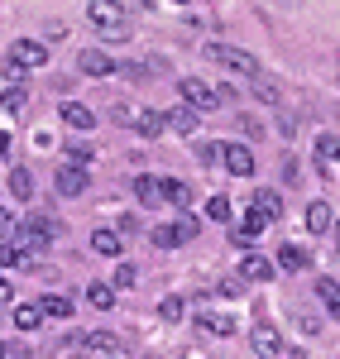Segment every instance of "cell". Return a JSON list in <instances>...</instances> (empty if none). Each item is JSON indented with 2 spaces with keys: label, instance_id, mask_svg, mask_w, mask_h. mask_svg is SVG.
Wrapping results in <instances>:
<instances>
[{
  "label": "cell",
  "instance_id": "1",
  "mask_svg": "<svg viewBox=\"0 0 340 359\" xmlns=\"http://www.w3.org/2000/svg\"><path fill=\"white\" fill-rule=\"evenodd\" d=\"M177 91H182V106H192V111H216V106L230 101L226 86H211V82H201V77H182Z\"/></svg>",
  "mask_w": 340,
  "mask_h": 359
},
{
  "label": "cell",
  "instance_id": "2",
  "mask_svg": "<svg viewBox=\"0 0 340 359\" xmlns=\"http://www.w3.org/2000/svg\"><path fill=\"white\" fill-rule=\"evenodd\" d=\"M86 20L101 29V34H111V39H125V34H130V15H125V5H115V0H91V5H86Z\"/></svg>",
  "mask_w": 340,
  "mask_h": 359
},
{
  "label": "cell",
  "instance_id": "3",
  "mask_svg": "<svg viewBox=\"0 0 340 359\" xmlns=\"http://www.w3.org/2000/svg\"><path fill=\"white\" fill-rule=\"evenodd\" d=\"M206 57H211V62H221V67H230V72H245V77H254V72H259L254 53L235 48V43H206Z\"/></svg>",
  "mask_w": 340,
  "mask_h": 359
},
{
  "label": "cell",
  "instance_id": "4",
  "mask_svg": "<svg viewBox=\"0 0 340 359\" xmlns=\"http://www.w3.org/2000/svg\"><path fill=\"white\" fill-rule=\"evenodd\" d=\"M221 163H226L230 177H254L259 158H254V149H250V144H221Z\"/></svg>",
  "mask_w": 340,
  "mask_h": 359
},
{
  "label": "cell",
  "instance_id": "5",
  "mask_svg": "<svg viewBox=\"0 0 340 359\" xmlns=\"http://www.w3.org/2000/svg\"><path fill=\"white\" fill-rule=\"evenodd\" d=\"M53 187H57V196H86L91 177H86V168L62 163V168H57V177H53Z\"/></svg>",
  "mask_w": 340,
  "mask_h": 359
},
{
  "label": "cell",
  "instance_id": "6",
  "mask_svg": "<svg viewBox=\"0 0 340 359\" xmlns=\"http://www.w3.org/2000/svg\"><path fill=\"white\" fill-rule=\"evenodd\" d=\"M250 340H254V355H259V359H278V355H283V335L273 331L268 321H259Z\"/></svg>",
  "mask_w": 340,
  "mask_h": 359
},
{
  "label": "cell",
  "instance_id": "7",
  "mask_svg": "<svg viewBox=\"0 0 340 359\" xmlns=\"http://www.w3.org/2000/svg\"><path fill=\"white\" fill-rule=\"evenodd\" d=\"M264 225H268V221H264V216H259L254 206H250V216H245V221H240L235 230H230V240H235L240 249H254V245H259V235H264Z\"/></svg>",
  "mask_w": 340,
  "mask_h": 359
},
{
  "label": "cell",
  "instance_id": "8",
  "mask_svg": "<svg viewBox=\"0 0 340 359\" xmlns=\"http://www.w3.org/2000/svg\"><path fill=\"white\" fill-rule=\"evenodd\" d=\"M43 62H48V48H43V43H15V48H10V67H15V72L43 67Z\"/></svg>",
  "mask_w": 340,
  "mask_h": 359
},
{
  "label": "cell",
  "instance_id": "9",
  "mask_svg": "<svg viewBox=\"0 0 340 359\" xmlns=\"http://www.w3.org/2000/svg\"><path fill=\"white\" fill-rule=\"evenodd\" d=\"M57 120H62L67 130H96V111H91V106H82V101H62Z\"/></svg>",
  "mask_w": 340,
  "mask_h": 359
},
{
  "label": "cell",
  "instance_id": "10",
  "mask_svg": "<svg viewBox=\"0 0 340 359\" xmlns=\"http://www.w3.org/2000/svg\"><path fill=\"white\" fill-rule=\"evenodd\" d=\"M77 67H82L86 77H111V72H115V57L101 53V48H82V53H77Z\"/></svg>",
  "mask_w": 340,
  "mask_h": 359
},
{
  "label": "cell",
  "instance_id": "11",
  "mask_svg": "<svg viewBox=\"0 0 340 359\" xmlns=\"http://www.w3.org/2000/svg\"><path fill=\"white\" fill-rule=\"evenodd\" d=\"M307 264H312V254L302 245H292V240H287V245L278 249V259H273V269H283V273H302Z\"/></svg>",
  "mask_w": 340,
  "mask_h": 359
},
{
  "label": "cell",
  "instance_id": "12",
  "mask_svg": "<svg viewBox=\"0 0 340 359\" xmlns=\"http://www.w3.org/2000/svg\"><path fill=\"white\" fill-rule=\"evenodd\" d=\"M336 149H340L336 130H321V135H316V168H321L326 177L336 172Z\"/></svg>",
  "mask_w": 340,
  "mask_h": 359
},
{
  "label": "cell",
  "instance_id": "13",
  "mask_svg": "<svg viewBox=\"0 0 340 359\" xmlns=\"http://www.w3.org/2000/svg\"><path fill=\"white\" fill-rule=\"evenodd\" d=\"M197 111L192 106H172V111H163V130H177V135H197Z\"/></svg>",
  "mask_w": 340,
  "mask_h": 359
},
{
  "label": "cell",
  "instance_id": "14",
  "mask_svg": "<svg viewBox=\"0 0 340 359\" xmlns=\"http://www.w3.org/2000/svg\"><path fill=\"white\" fill-rule=\"evenodd\" d=\"M158 201H172L177 211H187V201H192V187H187L182 177H158Z\"/></svg>",
  "mask_w": 340,
  "mask_h": 359
},
{
  "label": "cell",
  "instance_id": "15",
  "mask_svg": "<svg viewBox=\"0 0 340 359\" xmlns=\"http://www.w3.org/2000/svg\"><path fill=\"white\" fill-rule=\"evenodd\" d=\"M254 211L264 221H278L283 216V192H273V187H259L254 192Z\"/></svg>",
  "mask_w": 340,
  "mask_h": 359
},
{
  "label": "cell",
  "instance_id": "16",
  "mask_svg": "<svg viewBox=\"0 0 340 359\" xmlns=\"http://www.w3.org/2000/svg\"><path fill=\"white\" fill-rule=\"evenodd\" d=\"M240 273L250 278V283H268V278H278V269H273V259H264V254H250V259L240 264Z\"/></svg>",
  "mask_w": 340,
  "mask_h": 359
},
{
  "label": "cell",
  "instance_id": "17",
  "mask_svg": "<svg viewBox=\"0 0 340 359\" xmlns=\"http://www.w3.org/2000/svg\"><path fill=\"white\" fill-rule=\"evenodd\" d=\"M39 311H43V316H53V321H67V316H72V297H67V292H48V297H39Z\"/></svg>",
  "mask_w": 340,
  "mask_h": 359
},
{
  "label": "cell",
  "instance_id": "18",
  "mask_svg": "<svg viewBox=\"0 0 340 359\" xmlns=\"http://www.w3.org/2000/svg\"><path fill=\"white\" fill-rule=\"evenodd\" d=\"M307 225H312V235H326V230L336 225V211H331V201H312V206H307Z\"/></svg>",
  "mask_w": 340,
  "mask_h": 359
},
{
  "label": "cell",
  "instance_id": "19",
  "mask_svg": "<svg viewBox=\"0 0 340 359\" xmlns=\"http://www.w3.org/2000/svg\"><path fill=\"white\" fill-rule=\"evenodd\" d=\"M91 249H96V254H106V259H115V254L125 249V235H120V230H106V225H101V230L91 235Z\"/></svg>",
  "mask_w": 340,
  "mask_h": 359
},
{
  "label": "cell",
  "instance_id": "20",
  "mask_svg": "<svg viewBox=\"0 0 340 359\" xmlns=\"http://www.w3.org/2000/svg\"><path fill=\"white\" fill-rule=\"evenodd\" d=\"M15 326H20V331H39V326H43V311H39V306H34V302H20V306H15Z\"/></svg>",
  "mask_w": 340,
  "mask_h": 359
},
{
  "label": "cell",
  "instance_id": "21",
  "mask_svg": "<svg viewBox=\"0 0 340 359\" xmlns=\"http://www.w3.org/2000/svg\"><path fill=\"white\" fill-rule=\"evenodd\" d=\"M130 125H135V130H140V135H163V111H135V120H130Z\"/></svg>",
  "mask_w": 340,
  "mask_h": 359
},
{
  "label": "cell",
  "instance_id": "22",
  "mask_svg": "<svg viewBox=\"0 0 340 359\" xmlns=\"http://www.w3.org/2000/svg\"><path fill=\"white\" fill-rule=\"evenodd\" d=\"M86 302L96 306V311H111L115 306V287L111 283H91V287H86Z\"/></svg>",
  "mask_w": 340,
  "mask_h": 359
},
{
  "label": "cell",
  "instance_id": "23",
  "mask_svg": "<svg viewBox=\"0 0 340 359\" xmlns=\"http://www.w3.org/2000/svg\"><path fill=\"white\" fill-rule=\"evenodd\" d=\"M201 331H211V335H230V331H235V321H230L226 311H201Z\"/></svg>",
  "mask_w": 340,
  "mask_h": 359
},
{
  "label": "cell",
  "instance_id": "24",
  "mask_svg": "<svg viewBox=\"0 0 340 359\" xmlns=\"http://www.w3.org/2000/svg\"><path fill=\"white\" fill-rule=\"evenodd\" d=\"M316 297L331 306V316H336V311H340V283H336V278H321V283H316Z\"/></svg>",
  "mask_w": 340,
  "mask_h": 359
},
{
  "label": "cell",
  "instance_id": "25",
  "mask_svg": "<svg viewBox=\"0 0 340 359\" xmlns=\"http://www.w3.org/2000/svg\"><path fill=\"white\" fill-rule=\"evenodd\" d=\"M10 192L20 196V201L34 196V172H29V168H15V172H10Z\"/></svg>",
  "mask_w": 340,
  "mask_h": 359
},
{
  "label": "cell",
  "instance_id": "26",
  "mask_svg": "<svg viewBox=\"0 0 340 359\" xmlns=\"http://www.w3.org/2000/svg\"><path fill=\"white\" fill-rule=\"evenodd\" d=\"M168 230H172V240H177V245H187V240H197V221H192L187 211H182V216H177V221H172Z\"/></svg>",
  "mask_w": 340,
  "mask_h": 359
},
{
  "label": "cell",
  "instance_id": "27",
  "mask_svg": "<svg viewBox=\"0 0 340 359\" xmlns=\"http://www.w3.org/2000/svg\"><path fill=\"white\" fill-rule=\"evenodd\" d=\"M115 292H130V287H140V269H135V264H120V269H115V283H111Z\"/></svg>",
  "mask_w": 340,
  "mask_h": 359
},
{
  "label": "cell",
  "instance_id": "28",
  "mask_svg": "<svg viewBox=\"0 0 340 359\" xmlns=\"http://www.w3.org/2000/svg\"><path fill=\"white\" fill-rule=\"evenodd\" d=\"M206 216H211L216 225H226L230 216H235V211H230V196H221V192H216L211 201H206Z\"/></svg>",
  "mask_w": 340,
  "mask_h": 359
},
{
  "label": "cell",
  "instance_id": "29",
  "mask_svg": "<svg viewBox=\"0 0 340 359\" xmlns=\"http://www.w3.org/2000/svg\"><path fill=\"white\" fill-rule=\"evenodd\" d=\"M82 345H86V350H106V355H111V350H120V340H115L111 331H91V335H82Z\"/></svg>",
  "mask_w": 340,
  "mask_h": 359
},
{
  "label": "cell",
  "instance_id": "30",
  "mask_svg": "<svg viewBox=\"0 0 340 359\" xmlns=\"http://www.w3.org/2000/svg\"><path fill=\"white\" fill-rule=\"evenodd\" d=\"M135 196H140V201H158V177L140 172V177H135Z\"/></svg>",
  "mask_w": 340,
  "mask_h": 359
},
{
  "label": "cell",
  "instance_id": "31",
  "mask_svg": "<svg viewBox=\"0 0 340 359\" xmlns=\"http://www.w3.org/2000/svg\"><path fill=\"white\" fill-rule=\"evenodd\" d=\"M62 158H67V163H72V168H86V163H91V158H96V154H91L86 144H67V154H62Z\"/></svg>",
  "mask_w": 340,
  "mask_h": 359
},
{
  "label": "cell",
  "instance_id": "32",
  "mask_svg": "<svg viewBox=\"0 0 340 359\" xmlns=\"http://www.w3.org/2000/svg\"><path fill=\"white\" fill-rule=\"evenodd\" d=\"M182 311H187V302H182V297H163V302H158V316H163V321H177Z\"/></svg>",
  "mask_w": 340,
  "mask_h": 359
},
{
  "label": "cell",
  "instance_id": "33",
  "mask_svg": "<svg viewBox=\"0 0 340 359\" xmlns=\"http://www.w3.org/2000/svg\"><path fill=\"white\" fill-rule=\"evenodd\" d=\"M25 101H29V91H25V86H15V91H5V101H0V106L15 115V111H25Z\"/></svg>",
  "mask_w": 340,
  "mask_h": 359
},
{
  "label": "cell",
  "instance_id": "34",
  "mask_svg": "<svg viewBox=\"0 0 340 359\" xmlns=\"http://www.w3.org/2000/svg\"><path fill=\"white\" fill-rule=\"evenodd\" d=\"M254 91H259V101H268V106H273V101L283 96V91H278V82H268V77H259V82H254Z\"/></svg>",
  "mask_w": 340,
  "mask_h": 359
},
{
  "label": "cell",
  "instance_id": "35",
  "mask_svg": "<svg viewBox=\"0 0 340 359\" xmlns=\"http://www.w3.org/2000/svg\"><path fill=\"white\" fill-rule=\"evenodd\" d=\"M15 235H20V221L10 211H0V240H15Z\"/></svg>",
  "mask_w": 340,
  "mask_h": 359
},
{
  "label": "cell",
  "instance_id": "36",
  "mask_svg": "<svg viewBox=\"0 0 340 359\" xmlns=\"http://www.w3.org/2000/svg\"><path fill=\"white\" fill-rule=\"evenodd\" d=\"M149 235H154V249H172V245H177V240H172V230H168V225H158V230H149Z\"/></svg>",
  "mask_w": 340,
  "mask_h": 359
},
{
  "label": "cell",
  "instance_id": "37",
  "mask_svg": "<svg viewBox=\"0 0 340 359\" xmlns=\"http://www.w3.org/2000/svg\"><path fill=\"white\" fill-rule=\"evenodd\" d=\"M197 158H201V163H221V144H201Z\"/></svg>",
  "mask_w": 340,
  "mask_h": 359
},
{
  "label": "cell",
  "instance_id": "38",
  "mask_svg": "<svg viewBox=\"0 0 340 359\" xmlns=\"http://www.w3.org/2000/svg\"><path fill=\"white\" fill-rule=\"evenodd\" d=\"M15 302V287H10V278H0V306Z\"/></svg>",
  "mask_w": 340,
  "mask_h": 359
},
{
  "label": "cell",
  "instance_id": "39",
  "mask_svg": "<svg viewBox=\"0 0 340 359\" xmlns=\"http://www.w3.org/2000/svg\"><path fill=\"white\" fill-rule=\"evenodd\" d=\"M0 154H10V135H0Z\"/></svg>",
  "mask_w": 340,
  "mask_h": 359
},
{
  "label": "cell",
  "instance_id": "40",
  "mask_svg": "<svg viewBox=\"0 0 340 359\" xmlns=\"http://www.w3.org/2000/svg\"><path fill=\"white\" fill-rule=\"evenodd\" d=\"M5 350H10V345H0V359H5Z\"/></svg>",
  "mask_w": 340,
  "mask_h": 359
},
{
  "label": "cell",
  "instance_id": "41",
  "mask_svg": "<svg viewBox=\"0 0 340 359\" xmlns=\"http://www.w3.org/2000/svg\"><path fill=\"white\" fill-rule=\"evenodd\" d=\"M67 359H82V355H67Z\"/></svg>",
  "mask_w": 340,
  "mask_h": 359
},
{
  "label": "cell",
  "instance_id": "42",
  "mask_svg": "<svg viewBox=\"0 0 340 359\" xmlns=\"http://www.w3.org/2000/svg\"><path fill=\"white\" fill-rule=\"evenodd\" d=\"M177 5H187V0H177Z\"/></svg>",
  "mask_w": 340,
  "mask_h": 359
}]
</instances>
